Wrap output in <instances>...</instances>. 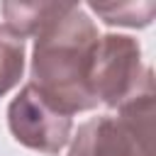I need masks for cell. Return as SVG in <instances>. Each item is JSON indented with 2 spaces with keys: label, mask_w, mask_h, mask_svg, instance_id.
I'll list each match as a JSON object with an SVG mask.
<instances>
[{
  "label": "cell",
  "mask_w": 156,
  "mask_h": 156,
  "mask_svg": "<svg viewBox=\"0 0 156 156\" xmlns=\"http://www.w3.org/2000/svg\"><path fill=\"white\" fill-rule=\"evenodd\" d=\"M100 34L78 5H58L37 32L32 85L63 115L98 107L90 95V63Z\"/></svg>",
  "instance_id": "obj_1"
},
{
  "label": "cell",
  "mask_w": 156,
  "mask_h": 156,
  "mask_svg": "<svg viewBox=\"0 0 156 156\" xmlns=\"http://www.w3.org/2000/svg\"><path fill=\"white\" fill-rule=\"evenodd\" d=\"M154 88H146L117 115L83 122L71 141L68 156H156L154 151Z\"/></svg>",
  "instance_id": "obj_2"
},
{
  "label": "cell",
  "mask_w": 156,
  "mask_h": 156,
  "mask_svg": "<svg viewBox=\"0 0 156 156\" xmlns=\"http://www.w3.org/2000/svg\"><path fill=\"white\" fill-rule=\"evenodd\" d=\"M146 88L154 76L141 66V49L132 37H100L90 63V95L107 107H122Z\"/></svg>",
  "instance_id": "obj_3"
},
{
  "label": "cell",
  "mask_w": 156,
  "mask_h": 156,
  "mask_svg": "<svg viewBox=\"0 0 156 156\" xmlns=\"http://www.w3.org/2000/svg\"><path fill=\"white\" fill-rule=\"evenodd\" d=\"M7 124L12 136L22 146L49 154V156L58 154L68 144L71 127H73L71 117L51 107L32 83H27L17 93V98L10 102Z\"/></svg>",
  "instance_id": "obj_4"
},
{
  "label": "cell",
  "mask_w": 156,
  "mask_h": 156,
  "mask_svg": "<svg viewBox=\"0 0 156 156\" xmlns=\"http://www.w3.org/2000/svg\"><path fill=\"white\" fill-rule=\"evenodd\" d=\"M24 71V39L0 24V95L20 83Z\"/></svg>",
  "instance_id": "obj_5"
},
{
  "label": "cell",
  "mask_w": 156,
  "mask_h": 156,
  "mask_svg": "<svg viewBox=\"0 0 156 156\" xmlns=\"http://www.w3.org/2000/svg\"><path fill=\"white\" fill-rule=\"evenodd\" d=\"M90 7L105 17L107 24H124V27H146L151 22V15H139V10L154 7V2H141V5H98L90 2Z\"/></svg>",
  "instance_id": "obj_6"
}]
</instances>
